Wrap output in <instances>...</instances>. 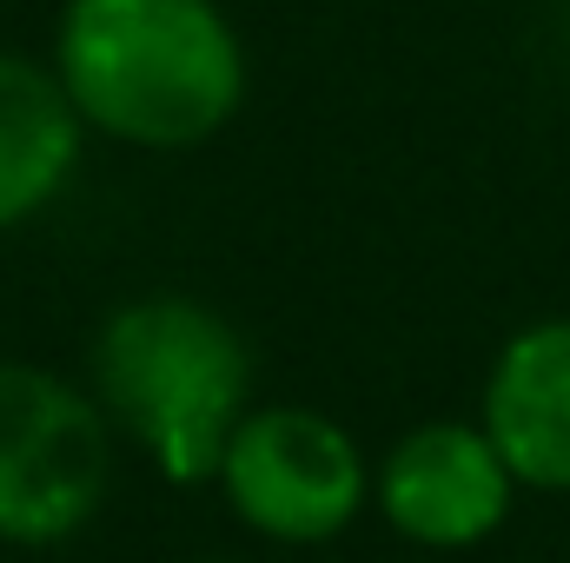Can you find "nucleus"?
<instances>
[{"label":"nucleus","mask_w":570,"mask_h":563,"mask_svg":"<svg viewBox=\"0 0 570 563\" xmlns=\"http://www.w3.org/2000/svg\"><path fill=\"white\" fill-rule=\"evenodd\" d=\"M60 87L87 127L127 146H199L246 93V60L213 0H73Z\"/></svg>","instance_id":"1"},{"label":"nucleus","mask_w":570,"mask_h":563,"mask_svg":"<svg viewBox=\"0 0 570 563\" xmlns=\"http://www.w3.org/2000/svg\"><path fill=\"white\" fill-rule=\"evenodd\" d=\"M100 398L153 451L173 484L219 471L233 424L246 418V345L239 332L193 298H140L100 332Z\"/></svg>","instance_id":"2"},{"label":"nucleus","mask_w":570,"mask_h":563,"mask_svg":"<svg viewBox=\"0 0 570 563\" xmlns=\"http://www.w3.org/2000/svg\"><path fill=\"white\" fill-rule=\"evenodd\" d=\"M107 497V424L40 365H0V537L60 544Z\"/></svg>","instance_id":"3"},{"label":"nucleus","mask_w":570,"mask_h":563,"mask_svg":"<svg viewBox=\"0 0 570 563\" xmlns=\"http://www.w3.org/2000/svg\"><path fill=\"white\" fill-rule=\"evenodd\" d=\"M219 484L253 531L279 544H325L365 504V457L345 437V424L298 405H273L233 424Z\"/></svg>","instance_id":"4"},{"label":"nucleus","mask_w":570,"mask_h":563,"mask_svg":"<svg viewBox=\"0 0 570 563\" xmlns=\"http://www.w3.org/2000/svg\"><path fill=\"white\" fill-rule=\"evenodd\" d=\"M511 464L484 424H419L379 471V504L392 531L425 551H471L511 511Z\"/></svg>","instance_id":"5"},{"label":"nucleus","mask_w":570,"mask_h":563,"mask_svg":"<svg viewBox=\"0 0 570 563\" xmlns=\"http://www.w3.org/2000/svg\"><path fill=\"white\" fill-rule=\"evenodd\" d=\"M484 431L518 484L570 491V318L524 325L498 352L484 378Z\"/></svg>","instance_id":"6"},{"label":"nucleus","mask_w":570,"mask_h":563,"mask_svg":"<svg viewBox=\"0 0 570 563\" xmlns=\"http://www.w3.org/2000/svg\"><path fill=\"white\" fill-rule=\"evenodd\" d=\"M80 159V107L60 73L0 53V226L40 213Z\"/></svg>","instance_id":"7"},{"label":"nucleus","mask_w":570,"mask_h":563,"mask_svg":"<svg viewBox=\"0 0 570 563\" xmlns=\"http://www.w3.org/2000/svg\"><path fill=\"white\" fill-rule=\"evenodd\" d=\"M206 563H233V557H206Z\"/></svg>","instance_id":"8"}]
</instances>
